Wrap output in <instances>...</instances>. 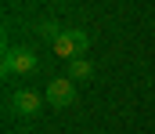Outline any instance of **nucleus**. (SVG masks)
<instances>
[{
  "mask_svg": "<svg viewBox=\"0 0 155 134\" xmlns=\"http://www.w3.org/2000/svg\"><path fill=\"white\" fill-rule=\"evenodd\" d=\"M54 109H69L72 101H76V80H69V76H54L51 84H47V94H43Z\"/></svg>",
  "mask_w": 155,
  "mask_h": 134,
  "instance_id": "7ed1b4c3",
  "label": "nucleus"
},
{
  "mask_svg": "<svg viewBox=\"0 0 155 134\" xmlns=\"http://www.w3.org/2000/svg\"><path fill=\"white\" fill-rule=\"evenodd\" d=\"M4 73L7 76H33L36 73V54L29 51V47H15V44H7L4 47Z\"/></svg>",
  "mask_w": 155,
  "mask_h": 134,
  "instance_id": "f257e3e1",
  "label": "nucleus"
},
{
  "mask_svg": "<svg viewBox=\"0 0 155 134\" xmlns=\"http://www.w3.org/2000/svg\"><path fill=\"white\" fill-rule=\"evenodd\" d=\"M90 76H94V65H90L87 58H72V62H69V80H79V84H83V80H90Z\"/></svg>",
  "mask_w": 155,
  "mask_h": 134,
  "instance_id": "39448f33",
  "label": "nucleus"
},
{
  "mask_svg": "<svg viewBox=\"0 0 155 134\" xmlns=\"http://www.w3.org/2000/svg\"><path fill=\"white\" fill-rule=\"evenodd\" d=\"M90 47V36L83 33V29H65L58 40H51V51L58 54V58H65V62H72V58H83V51Z\"/></svg>",
  "mask_w": 155,
  "mask_h": 134,
  "instance_id": "f03ea898",
  "label": "nucleus"
},
{
  "mask_svg": "<svg viewBox=\"0 0 155 134\" xmlns=\"http://www.w3.org/2000/svg\"><path fill=\"white\" fill-rule=\"evenodd\" d=\"M40 33H43V36H51V40H58V36H61L65 29H61V26H58L54 18H47V22H40Z\"/></svg>",
  "mask_w": 155,
  "mask_h": 134,
  "instance_id": "423d86ee",
  "label": "nucleus"
},
{
  "mask_svg": "<svg viewBox=\"0 0 155 134\" xmlns=\"http://www.w3.org/2000/svg\"><path fill=\"white\" fill-rule=\"evenodd\" d=\"M43 101H47V98H40L36 91L22 87V91H15V94H11V112H15V116H25V120H29V116H36L40 109H43Z\"/></svg>",
  "mask_w": 155,
  "mask_h": 134,
  "instance_id": "20e7f679",
  "label": "nucleus"
}]
</instances>
